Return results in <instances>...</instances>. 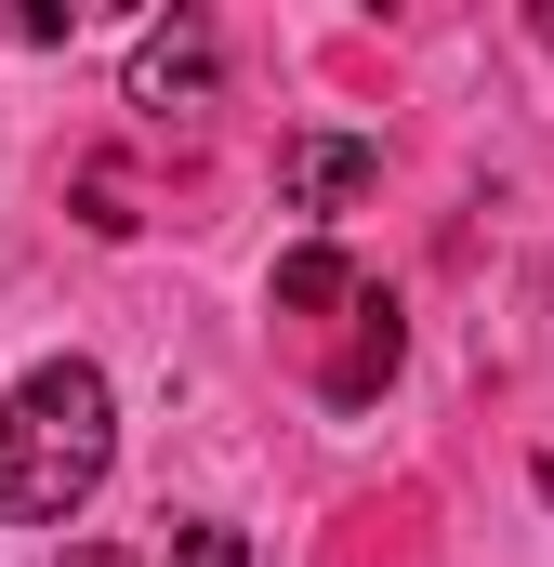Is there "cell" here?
<instances>
[{
    "mask_svg": "<svg viewBox=\"0 0 554 567\" xmlns=\"http://www.w3.org/2000/svg\"><path fill=\"white\" fill-rule=\"evenodd\" d=\"M106 462H120V396H106L93 357H40V370L0 396V502H13V515L66 528V515L106 488Z\"/></svg>",
    "mask_w": 554,
    "mask_h": 567,
    "instance_id": "1",
    "label": "cell"
},
{
    "mask_svg": "<svg viewBox=\"0 0 554 567\" xmlns=\"http://www.w3.org/2000/svg\"><path fill=\"white\" fill-rule=\"evenodd\" d=\"M212 80H225V40H212V13H172V27H145V40H133V106H158V120L212 106Z\"/></svg>",
    "mask_w": 554,
    "mask_h": 567,
    "instance_id": "2",
    "label": "cell"
},
{
    "mask_svg": "<svg viewBox=\"0 0 554 567\" xmlns=\"http://www.w3.org/2000/svg\"><path fill=\"white\" fill-rule=\"evenodd\" d=\"M277 185H290V212H343V198H370V185H383V145H357V133H304L290 158H277Z\"/></svg>",
    "mask_w": 554,
    "mask_h": 567,
    "instance_id": "3",
    "label": "cell"
},
{
    "mask_svg": "<svg viewBox=\"0 0 554 567\" xmlns=\"http://www.w3.org/2000/svg\"><path fill=\"white\" fill-rule=\"evenodd\" d=\"M397 357H410V330H397V303H357V343L330 357V383H317V396H330V410H370V396L397 383Z\"/></svg>",
    "mask_w": 554,
    "mask_h": 567,
    "instance_id": "4",
    "label": "cell"
},
{
    "mask_svg": "<svg viewBox=\"0 0 554 567\" xmlns=\"http://www.w3.org/2000/svg\"><path fill=\"white\" fill-rule=\"evenodd\" d=\"M343 303H370V290H357V265H343L330 238L277 251V317H343Z\"/></svg>",
    "mask_w": 554,
    "mask_h": 567,
    "instance_id": "5",
    "label": "cell"
},
{
    "mask_svg": "<svg viewBox=\"0 0 554 567\" xmlns=\"http://www.w3.org/2000/svg\"><path fill=\"white\" fill-rule=\"evenodd\" d=\"M172 567H252V542H238V528H185V542H172Z\"/></svg>",
    "mask_w": 554,
    "mask_h": 567,
    "instance_id": "6",
    "label": "cell"
},
{
    "mask_svg": "<svg viewBox=\"0 0 554 567\" xmlns=\"http://www.w3.org/2000/svg\"><path fill=\"white\" fill-rule=\"evenodd\" d=\"M66 567H133V555H66Z\"/></svg>",
    "mask_w": 554,
    "mask_h": 567,
    "instance_id": "7",
    "label": "cell"
}]
</instances>
